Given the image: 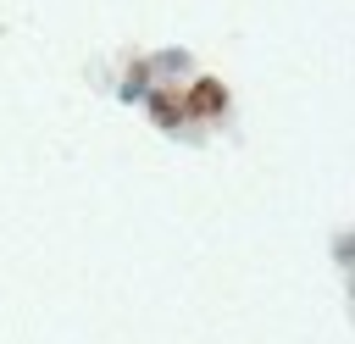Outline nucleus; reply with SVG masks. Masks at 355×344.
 <instances>
[{
  "label": "nucleus",
  "instance_id": "1",
  "mask_svg": "<svg viewBox=\"0 0 355 344\" xmlns=\"http://www.w3.org/2000/svg\"><path fill=\"white\" fill-rule=\"evenodd\" d=\"M227 111V89L216 78H194L183 89V117H222Z\"/></svg>",
  "mask_w": 355,
  "mask_h": 344
},
{
  "label": "nucleus",
  "instance_id": "2",
  "mask_svg": "<svg viewBox=\"0 0 355 344\" xmlns=\"http://www.w3.org/2000/svg\"><path fill=\"white\" fill-rule=\"evenodd\" d=\"M139 105H150V117H155V128H183L189 117H183V94H172V89H144V100Z\"/></svg>",
  "mask_w": 355,
  "mask_h": 344
},
{
  "label": "nucleus",
  "instance_id": "3",
  "mask_svg": "<svg viewBox=\"0 0 355 344\" xmlns=\"http://www.w3.org/2000/svg\"><path fill=\"white\" fill-rule=\"evenodd\" d=\"M150 78H155V67H150V61H133V67H128V78H122V89H116V94H122V105H139V100H144V89H150Z\"/></svg>",
  "mask_w": 355,
  "mask_h": 344
}]
</instances>
